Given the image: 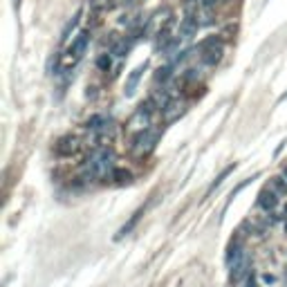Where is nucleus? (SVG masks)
<instances>
[{
  "instance_id": "17",
  "label": "nucleus",
  "mask_w": 287,
  "mask_h": 287,
  "mask_svg": "<svg viewBox=\"0 0 287 287\" xmlns=\"http://www.w3.org/2000/svg\"><path fill=\"white\" fill-rule=\"evenodd\" d=\"M112 177H115L117 182H130V173H128V170H121V169L112 170Z\"/></svg>"
},
{
  "instance_id": "13",
  "label": "nucleus",
  "mask_w": 287,
  "mask_h": 287,
  "mask_svg": "<svg viewBox=\"0 0 287 287\" xmlns=\"http://www.w3.org/2000/svg\"><path fill=\"white\" fill-rule=\"evenodd\" d=\"M234 169H236V164H229L227 169H224L222 173H220V175L216 177V182H213L211 186H209V191H206V195H211L213 191H216V188H218V186H220V184H222V182H224V177H227V175H229V173H231V170H234Z\"/></svg>"
},
{
  "instance_id": "19",
  "label": "nucleus",
  "mask_w": 287,
  "mask_h": 287,
  "mask_svg": "<svg viewBox=\"0 0 287 287\" xmlns=\"http://www.w3.org/2000/svg\"><path fill=\"white\" fill-rule=\"evenodd\" d=\"M97 65H99L101 70H108V68H110V56H108V54H103V56L97 61Z\"/></svg>"
},
{
  "instance_id": "15",
  "label": "nucleus",
  "mask_w": 287,
  "mask_h": 287,
  "mask_svg": "<svg viewBox=\"0 0 287 287\" xmlns=\"http://www.w3.org/2000/svg\"><path fill=\"white\" fill-rule=\"evenodd\" d=\"M173 65H166V68H159L157 70V74H155V79H157V81H169V76L173 74Z\"/></svg>"
},
{
  "instance_id": "3",
  "label": "nucleus",
  "mask_w": 287,
  "mask_h": 287,
  "mask_svg": "<svg viewBox=\"0 0 287 287\" xmlns=\"http://www.w3.org/2000/svg\"><path fill=\"white\" fill-rule=\"evenodd\" d=\"M112 151H103L99 152V155H94L92 162H90V169H92V175H106L108 170H115L112 169Z\"/></svg>"
},
{
  "instance_id": "4",
  "label": "nucleus",
  "mask_w": 287,
  "mask_h": 287,
  "mask_svg": "<svg viewBox=\"0 0 287 287\" xmlns=\"http://www.w3.org/2000/svg\"><path fill=\"white\" fill-rule=\"evenodd\" d=\"M200 30V18H198V12L193 9H186V16L182 20L180 25V32H182V38H193Z\"/></svg>"
},
{
  "instance_id": "21",
  "label": "nucleus",
  "mask_w": 287,
  "mask_h": 287,
  "mask_svg": "<svg viewBox=\"0 0 287 287\" xmlns=\"http://www.w3.org/2000/svg\"><path fill=\"white\" fill-rule=\"evenodd\" d=\"M263 281L267 283V285H271V283H274V276H270V274H265L263 276Z\"/></svg>"
},
{
  "instance_id": "16",
  "label": "nucleus",
  "mask_w": 287,
  "mask_h": 287,
  "mask_svg": "<svg viewBox=\"0 0 287 287\" xmlns=\"http://www.w3.org/2000/svg\"><path fill=\"white\" fill-rule=\"evenodd\" d=\"M103 123H106V117H99V115H97V117H90L85 126H88V128H92V130H97V128H101Z\"/></svg>"
},
{
  "instance_id": "23",
  "label": "nucleus",
  "mask_w": 287,
  "mask_h": 287,
  "mask_svg": "<svg viewBox=\"0 0 287 287\" xmlns=\"http://www.w3.org/2000/svg\"><path fill=\"white\" fill-rule=\"evenodd\" d=\"M285 216H287V209H285ZM285 231H287V218H285Z\"/></svg>"
},
{
  "instance_id": "11",
  "label": "nucleus",
  "mask_w": 287,
  "mask_h": 287,
  "mask_svg": "<svg viewBox=\"0 0 287 287\" xmlns=\"http://www.w3.org/2000/svg\"><path fill=\"white\" fill-rule=\"evenodd\" d=\"M247 267H249V263H247V258H245V256H242L240 260H236V263L231 265V281H236V283L240 281L242 274L247 271Z\"/></svg>"
},
{
  "instance_id": "6",
  "label": "nucleus",
  "mask_w": 287,
  "mask_h": 287,
  "mask_svg": "<svg viewBox=\"0 0 287 287\" xmlns=\"http://www.w3.org/2000/svg\"><path fill=\"white\" fill-rule=\"evenodd\" d=\"M88 43H90V32L85 30V32H81V34L74 38V43L70 45V56H74V59H79L83 52H85V47H88Z\"/></svg>"
},
{
  "instance_id": "8",
  "label": "nucleus",
  "mask_w": 287,
  "mask_h": 287,
  "mask_svg": "<svg viewBox=\"0 0 287 287\" xmlns=\"http://www.w3.org/2000/svg\"><path fill=\"white\" fill-rule=\"evenodd\" d=\"M144 72H146V63H144V65H139V68H135V70L130 72L128 81H126V97H130V94L135 92L137 83H139V79L144 76Z\"/></svg>"
},
{
  "instance_id": "2",
  "label": "nucleus",
  "mask_w": 287,
  "mask_h": 287,
  "mask_svg": "<svg viewBox=\"0 0 287 287\" xmlns=\"http://www.w3.org/2000/svg\"><path fill=\"white\" fill-rule=\"evenodd\" d=\"M200 50L204 52L202 54V63H206V65H216L220 61V56H222V45H220V41H218L216 36L200 43Z\"/></svg>"
},
{
  "instance_id": "7",
  "label": "nucleus",
  "mask_w": 287,
  "mask_h": 287,
  "mask_svg": "<svg viewBox=\"0 0 287 287\" xmlns=\"http://www.w3.org/2000/svg\"><path fill=\"white\" fill-rule=\"evenodd\" d=\"M144 213H146V209H144V206H141V209H137V211L133 213V218H130L128 222H126V224H123V227L117 231V236H115V238H117V240H121L123 236H128L130 231H133V229L137 227V222L141 220V216H144Z\"/></svg>"
},
{
  "instance_id": "24",
  "label": "nucleus",
  "mask_w": 287,
  "mask_h": 287,
  "mask_svg": "<svg viewBox=\"0 0 287 287\" xmlns=\"http://www.w3.org/2000/svg\"><path fill=\"white\" fill-rule=\"evenodd\" d=\"M285 278H287V274H285Z\"/></svg>"
},
{
  "instance_id": "18",
  "label": "nucleus",
  "mask_w": 287,
  "mask_h": 287,
  "mask_svg": "<svg viewBox=\"0 0 287 287\" xmlns=\"http://www.w3.org/2000/svg\"><path fill=\"white\" fill-rule=\"evenodd\" d=\"M128 43L126 41H121V43H117V45H115V50H112V54H117V56H126V52H128Z\"/></svg>"
},
{
  "instance_id": "20",
  "label": "nucleus",
  "mask_w": 287,
  "mask_h": 287,
  "mask_svg": "<svg viewBox=\"0 0 287 287\" xmlns=\"http://www.w3.org/2000/svg\"><path fill=\"white\" fill-rule=\"evenodd\" d=\"M247 287H258V285H256V281H253V274L249 276V278H247Z\"/></svg>"
},
{
  "instance_id": "12",
  "label": "nucleus",
  "mask_w": 287,
  "mask_h": 287,
  "mask_svg": "<svg viewBox=\"0 0 287 287\" xmlns=\"http://www.w3.org/2000/svg\"><path fill=\"white\" fill-rule=\"evenodd\" d=\"M79 18H81V12H76L74 16H72V20H68V25H65L63 34H61V43H68V41H70V34L76 30V25H79Z\"/></svg>"
},
{
  "instance_id": "1",
  "label": "nucleus",
  "mask_w": 287,
  "mask_h": 287,
  "mask_svg": "<svg viewBox=\"0 0 287 287\" xmlns=\"http://www.w3.org/2000/svg\"><path fill=\"white\" fill-rule=\"evenodd\" d=\"M157 137H159V130L157 128H141L139 133H137L135 141H133V148H135L137 152L152 151V146H155Z\"/></svg>"
},
{
  "instance_id": "14",
  "label": "nucleus",
  "mask_w": 287,
  "mask_h": 287,
  "mask_svg": "<svg viewBox=\"0 0 287 287\" xmlns=\"http://www.w3.org/2000/svg\"><path fill=\"white\" fill-rule=\"evenodd\" d=\"M271 188H274L278 195L287 193V180L285 177H271Z\"/></svg>"
},
{
  "instance_id": "22",
  "label": "nucleus",
  "mask_w": 287,
  "mask_h": 287,
  "mask_svg": "<svg viewBox=\"0 0 287 287\" xmlns=\"http://www.w3.org/2000/svg\"><path fill=\"white\" fill-rule=\"evenodd\" d=\"M283 177H285V180H287V166H285V169H283Z\"/></svg>"
},
{
  "instance_id": "5",
  "label": "nucleus",
  "mask_w": 287,
  "mask_h": 287,
  "mask_svg": "<svg viewBox=\"0 0 287 287\" xmlns=\"http://www.w3.org/2000/svg\"><path fill=\"white\" fill-rule=\"evenodd\" d=\"M276 204H278V193H276L274 188L260 191V195H258V206H260L263 211H274Z\"/></svg>"
},
{
  "instance_id": "9",
  "label": "nucleus",
  "mask_w": 287,
  "mask_h": 287,
  "mask_svg": "<svg viewBox=\"0 0 287 287\" xmlns=\"http://www.w3.org/2000/svg\"><path fill=\"white\" fill-rule=\"evenodd\" d=\"M242 258V247H240V240L236 238V240L229 242V252H227V265L231 267V265L236 263V260H240Z\"/></svg>"
},
{
  "instance_id": "10",
  "label": "nucleus",
  "mask_w": 287,
  "mask_h": 287,
  "mask_svg": "<svg viewBox=\"0 0 287 287\" xmlns=\"http://www.w3.org/2000/svg\"><path fill=\"white\" fill-rule=\"evenodd\" d=\"M76 148H79V146H76L74 137H63V139L56 144V152H59V155H72Z\"/></svg>"
}]
</instances>
